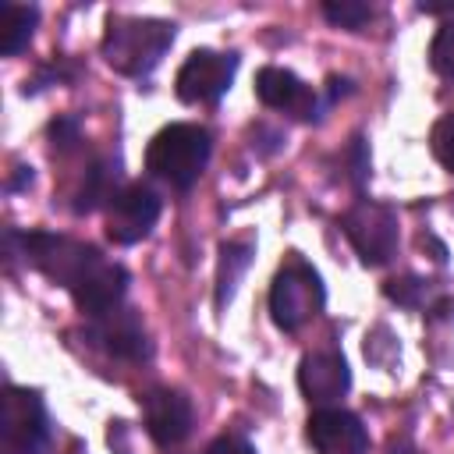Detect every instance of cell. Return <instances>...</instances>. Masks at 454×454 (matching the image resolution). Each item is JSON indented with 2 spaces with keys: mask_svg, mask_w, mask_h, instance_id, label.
<instances>
[{
  "mask_svg": "<svg viewBox=\"0 0 454 454\" xmlns=\"http://www.w3.org/2000/svg\"><path fill=\"white\" fill-rule=\"evenodd\" d=\"M213 153V138L206 128L177 121L167 124L153 135L149 149H145V170L160 181H167L170 188H192L199 181V174L206 170Z\"/></svg>",
  "mask_w": 454,
  "mask_h": 454,
  "instance_id": "cell-2",
  "label": "cell"
},
{
  "mask_svg": "<svg viewBox=\"0 0 454 454\" xmlns=\"http://www.w3.org/2000/svg\"><path fill=\"white\" fill-rule=\"evenodd\" d=\"M248 262H252V241H223L220 245V266H216V305L220 309L234 298V287L245 277Z\"/></svg>",
  "mask_w": 454,
  "mask_h": 454,
  "instance_id": "cell-17",
  "label": "cell"
},
{
  "mask_svg": "<svg viewBox=\"0 0 454 454\" xmlns=\"http://www.w3.org/2000/svg\"><path fill=\"white\" fill-rule=\"evenodd\" d=\"M174 43V25L160 21V18H110L106 32H103V60L128 74V78H145L167 53V46Z\"/></svg>",
  "mask_w": 454,
  "mask_h": 454,
  "instance_id": "cell-1",
  "label": "cell"
},
{
  "mask_svg": "<svg viewBox=\"0 0 454 454\" xmlns=\"http://www.w3.org/2000/svg\"><path fill=\"white\" fill-rule=\"evenodd\" d=\"M340 231L365 266H383L397 252V213L383 202L358 199L340 216Z\"/></svg>",
  "mask_w": 454,
  "mask_h": 454,
  "instance_id": "cell-5",
  "label": "cell"
},
{
  "mask_svg": "<svg viewBox=\"0 0 454 454\" xmlns=\"http://www.w3.org/2000/svg\"><path fill=\"white\" fill-rule=\"evenodd\" d=\"M117 160L103 156V160H92L78 192H74V213H92L99 206H110L114 195H117Z\"/></svg>",
  "mask_w": 454,
  "mask_h": 454,
  "instance_id": "cell-15",
  "label": "cell"
},
{
  "mask_svg": "<svg viewBox=\"0 0 454 454\" xmlns=\"http://www.w3.org/2000/svg\"><path fill=\"white\" fill-rule=\"evenodd\" d=\"M255 96L270 110H287L294 117H319V96L287 67H262L255 74Z\"/></svg>",
  "mask_w": 454,
  "mask_h": 454,
  "instance_id": "cell-14",
  "label": "cell"
},
{
  "mask_svg": "<svg viewBox=\"0 0 454 454\" xmlns=\"http://www.w3.org/2000/svg\"><path fill=\"white\" fill-rule=\"evenodd\" d=\"M39 25V11L32 4H0V53L4 57H18L28 43L32 32Z\"/></svg>",
  "mask_w": 454,
  "mask_h": 454,
  "instance_id": "cell-16",
  "label": "cell"
},
{
  "mask_svg": "<svg viewBox=\"0 0 454 454\" xmlns=\"http://www.w3.org/2000/svg\"><path fill=\"white\" fill-rule=\"evenodd\" d=\"M0 433H4L7 454H46L50 415H46L43 397L28 387H7L4 411H0Z\"/></svg>",
  "mask_w": 454,
  "mask_h": 454,
  "instance_id": "cell-6",
  "label": "cell"
},
{
  "mask_svg": "<svg viewBox=\"0 0 454 454\" xmlns=\"http://www.w3.org/2000/svg\"><path fill=\"white\" fill-rule=\"evenodd\" d=\"M85 337L92 348H99L103 355L121 358V362H142L149 355V337H145V326L135 309L117 305V309L96 316L85 326Z\"/></svg>",
  "mask_w": 454,
  "mask_h": 454,
  "instance_id": "cell-9",
  "label": "cell"
},
{
  "mask_svg": "<svg viewBox=\"0 0 454 454\" xmlns=\"http://www.w3.org/2000/svg\"><path fill=\"white\" fill-rule=\"evenodd\" d=\"M348 387H351V369L340 351L323 348V351H309L298 362V390L309 404L333 408L348 394Z\"/></svg>",
  "mask_w": 454,
  "mask_h": 454,
  "instance_id": "cell-10",
  "label": "cell"
},
{
  "mask_svg": "<svg viewBox=\"0 0 454 454\" xmlns=\"http://www.w3.org/2000/svg\"><path fill=\"white\" fill-rule=\"evenodd\" d=\"M429 64L436 74L454 78V21H443L429 43Z\"/></svg>",
  "mask_w": 454,
  "mask_h": 454,
  "instance_id": "cell-20",
  "label": "cell"
},
{
  "mask_svg": "<svg viewBox=\"0 0 454 454\" xmlns=\"http://www.w3.org/2000/svg\"><path fill=\"white\" fill-rule=\"evenodd\" d=\"M309 440L319 454H369V433L348 408H316L309 415Z\"/></svg>",
  "mask_w": 454,
  "mask_h": 454,
  "instance_id": "cell-11",
  "label": "cell"
},
{
  "mask_svg": "<svg viewBox=\"0 0 454 454\" xmlns=\"http://www.w3.org/2000/svg\"><path fill=\"white\" fill-rule=\"evenodd\" d=\"M128 294V270L121 266V262H110V259H96L85 273H82V280L71 287V298H74V305L85 312V316H103V312H110V309H117L121 305V298Z\"/></svg>",
  "mask_w": 454,
  "mask_h": 454,
  "instance_id": "cell-13",
  "label": "cell"
},
{
  "mask_svg": "<svg viewBox=\"0 0 454 454\" xmlns=\"http://www.w3.org/2000/svg\"><path fill=\"white\" fill-rule=\"evenodd\" d=\"M156 220H160V195L142 181L124 184L106 206V238L114 245H135L156 227Z\"/></svg>",
  "mask_w": 454,
  "mask_h": 454,
  "instance_id": "cell-8",
  "label": "cell"
},
{
  "mask_svg": "<svg viewBox=\"0 0 454 454\" xmlns=\"http://www.w3.org/2000/svg\"><path fill=\"white\" fill-rule=\"evenodd\" d=\"M419 11H422V14H454V4H426V0H422Z\"/></svg>",
  "mask_w": 454,
  "mask_h": 454,
  "instance_id": "cell-25",
  "label": "cell"
},
{
  "mask_svg": "<svg viewBox=\"0 0 454 454\" xmlns=\"http://www.w3.org/2000/svg\"><path fill=\"white\" fill-rule=\"evenodd\" d=\"M323 18L337 28H348V32H358L369 18H372V7L365 0H326L323 4Z\"/></svg>",
  "mask_w": 454,
  "mask_h": 454,
  "instance_id": "cell-19",
  "label": "cell"
},
{
  "mask_svg": "<svg viewBox=\"0 0 454 454\" xmlns=\"http://www.w3.org/2000/svg\"><path fill=\"white\" fill-rule=\"evenodd\" d=\"M142 415H145V433L160 447H177L192 433V401L181 390L156 387L142 394Z\"/></svg>",
  "mask_w": 454,
  "mask_h": 454,
  "instance_id": "cell-12",
  "label": "cell"
},
{
  "mask_svg": "<svg viewBox=\"0 0 454 454\" xmlns=\"http://www.w3.org/2000/svg\"><path fill=\"white\" fill-rule=\"evenodd\" d=\"M323 301L326 287L305 259H291L287 266H280V273L270 284V316L284 333H294L309 319H316L323 312Z\"/></svg>",
  "mask_w": 454,
  "mask_h": 454,
  "instance_id": "cell-3",
  "label": "cell"
},
{
  "mask_svg": "<svg viewBox=\"0 0 454 454\" xmlns=\"http://www.w3.org/2000/svg\"><path fill=\"white\" fill-rule=\"evenodd\" d=\"M383 294L404 309H426L429 301V280L415 277V273H404V277H390L383 284Z\"/></svg>",
  "mask_w": 454,
  "mask_h": 454,
  "instance_id": "cell-18",
  "label": "cell"
},
{
  "mask_svg": "<svg viewBox=\"0 0 454 454\" xmlns=\"http://www.w3.org/2000/svg\"><path fill=\"white\" fill-rule=\"evenodd\" d=\"M429 319H454V298H436L429 309H426Z\"/></svg>",
  "mask_w": 454,
  "mask_h": 454,
  "instance_id": "cell-24",
  "label": "cell"
},
{
  "mask_svg": "<svg viewBox=\"0 0 454 454\" xmlns=\"http://www.w3.org/2000/svg\"><path fill=\"white\" fill-rule=\"evenodd\" d=\"M50 138H53V149L67 153V149L82 138V124H78V117H57V121H50Z\"/></svg>",
  "mask_w": 454,
  "mask_h": 454,
  "instance_id": "cell-22",
  "label": "cell"
},
{
  "mask_svg": "<svg viewBox=\"0 0 454 454\" xmlns=\"http://www.w3.org/2000/svg\"><path fill=\"white\" fill-rule=\"evenodd\" d=\"M206 454H255V447L238 433H223L206 447Z\"/></svg>",
  "mask_w": 454,
  "mask_h": 454,
  "instance_id": "cell-23",
  "label": "cell"
},
{
  "mask_svg": "<svg viewBox=\"0 0 454 454\" xmlns=\"http://www.w3.org/2000/svg\"><path fill=\"white\" fill-rule=\"evenodd\" d=\"M18 245H21V255L28 266H35L39 273H46L53 284H60L67 291L99 259V252L92 245L67 238V234H53V231H25V234H18Z\"/></svg>",
  "mask_w": 454,
  "mask_h": 454,
  "instance_id": "cell-4",
  "label": "cell"
},
{
  "mask_svg": "<svg viewBox=\"0 0 454 454\" xmlns=\"http://www.w3.org/2000/svg\"><path fill=\"white\" fill-rule=\"evenodd\" d=\"M238 71V57L234 53H220V50H192L177 71V99L181 103H216Z\"/></svg>",
  "mask_w": 454,
  "mask_h": 454,
  "instance_id": "cell-7",
  "label": "cell"
},
{
  "mask_svg": "<svg viewBox=\"0 0 454 454\" xmlns=\"http://www.w3.org/2000/svg\"><path fill=\"white\" fill-rule=\"evenodd\" d=\"M429 149H433V156L454 174V114H443V117L433 124Z\"/></svg>",
  "mask_w": 454,
  "mask_h": 454,
  "instance_id": "cell-21",
  "label": "cell"
}]
</instances>
